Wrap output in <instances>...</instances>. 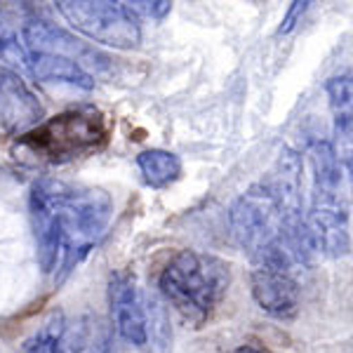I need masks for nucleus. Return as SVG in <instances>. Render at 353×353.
I'll list each match as a JSON object with an SVG mask.
<instances>
[{
    "label": "nucleus",
    "instance_id": "nucleus-11",
    "mask_svg": "<svg viewBox=\"0 0 353 353\" xmlns=\"http://www.w3.org/2000/svg\"><path fill=\"white\" fill-rule=\"evenodd\" d=\"M28 54V71L33 73V78L45 83H68L83 90L94 88V78L88 73L81 61L73 59L68 54L59 52H26Z\"/></svg>",
    "mask_w": 353,
    "mask_h": 353
},
{
    "label": "nucleus",
    "instance_id": "nucleus-9",
    "mask_svg": "<svg viewBox=\"0 0 353 353\" xmlns=\"http://www.w3.org/2000/svg\"><path fill=\"white\" fill-rule=\"evenodd\" d=\"M0 118L5 128L12 132L19 130V134L36 128L43 118L41 101L33 97L24 81L8 68H0Z\"/></svg>",
    "mask_w": 353,
    "mask_h": 353
},
{
    "label": "nucleus",
    "instance_id": "nucleus-16",
    "mask_svg": "<svg viewBox=\"0 0 353 353\" xmlns=\"http://www.w3.org/2000/svg\"><path fill=\"white\" fill-rule=\"evenodd\" d=\"M128 8L139 17V14H146V17H153V19H163L165 14L172 10V3H128Z\"/></svg>",
    "mask_w": 353,
    "mask_h": 353
},
{
    "label": "nucleus",
    "instance_id": "nucleus-2",
    "mask_svg": "<svg viewBox=\"0 0 353 353\" xmlns=\"http://www.w3.org/2000/svg\"><path fill=\"white\" fill-rule=\"evenodd\" d=\"M231 231L254 266L288 264L297 269L309 252V238L292 231L276 196L264 181L250 186L233 203Z\"/></svg>",
    "mask_w": 353,
    "mask_h": 353
},
{
    "label": "nucleus",
    "instance_id": "nucleus-10",
    "mask_svg": "<svg viewBox=\"0 0 353 353\" xmlns=\"http://www.w3.org/2000/svg\"><path fill=\"white\" fill-rule=\"evenodd\" d=\"M332 113V151L339 165L353 172V76H334L325 85Z\"/></svg>",
    "mask_w": 353,
    "mask_h": 353
},
{
    "label": "nucleus",
    "instance_id": "nucleus-12",
    "mask_svg": "<svg viewBox=\"0 0 353 353\" xmlns=\"http://www.w3.org/2000/svg\"><path fill=\"white\" fill-rule=\"evenodd\" d=\"M137 165H139L141 174H144L146 184L153 189H163V186L172 184L181 174V161L179 156L163 149H149L141 151L137 156Z\"/></svg>",
    "mask_w": 353,
    "mask_h": 353
},
{
    "label": "nucleus",
    "instance_id": "nucleus-8",
    "mask_svg": "<svg viewBox=\"0 0 353 353\" xmlns=\"http://www.w3.org/2000/svg\"><path fill=\"white\" fill-rule=\"evenodd\" d=\"M252 297L273 318H292L299 309V281L294 266L264 264L252 271Z\"/></svg>",
    "mask_w": 353,
    "mask_h": 353
},
{
    "label": "nucleus",
    "instance_id": "nucleus-14",
    "mask_svg": "<svg viewBox=\"0 0 353 353\" xmlns=\"http://www.w3.org/2000/svg\"><path fill=\"white\" fill-rule=\"evenodd\" d=\"M73 353H113L111 337L97 318H85L76 334Z\"/></svg>",
    "mask_w": 353,
    "mask_h": 353
},
{
    "label": "nucleus",
    "instance_id": "nucleus-3",
    "mask_svg": "<svg viewBox=\"0 0 353 353\" xmlns=\"http://www.w3.org/2000/svg\"><path fill=\"white\" fill-rule=\"evenodd\" d=\"M109 139L111 123L106 113L92 104H78L19 134L14 153L26 163L64 165L101 151Z\"/></svg>",
    "mask_w": 353,
    "mask_h": 353
},
{
    "label": "nucleus",
    "instance_id": "nucleus-1",
    "mask_svg": "<svg viewBox=\"0 0 353 353\" xmlns=\"http://www.w3.org/2000/svg\"><path fill=\"white\" fill-rule=\"evenodd\" d=\"M28 212L43 273L64 278L109 229L113 201L97 186L41 176L31 186Z\"/></svg>",
    "mask_w": 353,
    "mask_h": 353
},
{
    "label": "nucleus",
    "instance_id": "nucleus-7",
    "mask_svg": "<svg viewBox=\"0 0 353 353\" xmlns=\"http://www.w3.org/2000/svg\"><path fill=\"white\" fill-rule=\"evenodd\" d=\"M109 306L111 321L118 334L134 346L149 344V311L139 294L132 273L118 271L109 281Z\"/></svg>",
    "mask_w": 353,
    "mask_h": 353
},
{
    "label": "nucleus",
    "instance_id": "nucleus-13",
    "mask_svg": "<svg viewBox=\"0 0 353 353\" xmlns=\"http://www.w3.org/2000/svg\"><path fill=\"white\" fill-rule=\"evenodd\" d=\"M64 341H66L64 313H52V316L21 344V353H64Z\"/></svg>",
    "mask_w": 353,
    "mask_h": 353
},
{
    "label": "nucleus",
    "instance_id": "nucleus-17",
    "mask_svg": "<svg viewBox=\"0 0 353 353\" xmlns=\"http://www.w3.org/2000/svg\"><path fill=\"white\" fill-rule=\"evenodd\" d=\"M233 353H266V351L259 349V346H254V344H243V346H238Z\"/></svg>",
    "mask_w": 353,
    "mask_h": 353
},
{
    "label": "nucleus",
    "instance_id": "nucleus-6",
    "mask_svg": "<svg viewBox=\"0 0 353 353\" xmlns=\"http://www.w3.org/2000/svg\"><path fill=\"white\" fill-rule=\"evenodd\" d=\"M57 10L76 31L90 41L109 48L130 50L141 41L139 17L128 8V3H104V0H64Z\"/></svg>",
    "mask_w": 353,
    "mask_h": 353
},
{
    "label": "nucleus",
    "instance_id": "nucleus-4",
    "mask_svg": "<svg viewBox=\"0 0 353 353\" xmlns=\"http://www.w3.org/2000/svg\"><path fill=\"white\" fill-rule=\"evenodd\" d=\"M311 205L306 212L309 241L327 257H344L351 248L349 205L341 181V165L332 144L323 139L311 141Z\"/></svg>",
    "mask_w": 353,
    "mask_h": 353
},
{
    "label": "nucleus",
    "instance_id": "nucleus-5",
    "mask_svg": "<svg viewBox=\"0 0 353 353\" xmlns=\"http://www.w3.org/2000/svg\"><path fill=\"white\" fill-rule=\"evenodd\" d=\"M229 281V266L221 259L181 250L165 264L158 285L184 321L201 325L224 299Z\"/></svg>",
    "mask_w": 353,
    "mask_h": 353
},
{
    "label": "nucleus",
    "instance_id": "nucleus-15",
    "mask_svg": "<svg viewBox=\"0 0 353 353\" xmlns=\"http://www.w3.org/2000/svg\"><path fill=\"white\" fill-rule=\"evenodd\" d=\"M309 5H311V3H306V0H301V3L297 0V3L290 5L288 14L283 17V21H281V28H278V33H281V36H285V33L292 31V28L301 21V17H304L306 10H309Z\"/></svg>",
    "mask_w": 353,
    "mask_h": 353
}]
</instances>
